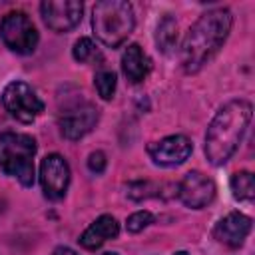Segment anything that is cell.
Segmentation results:
<instances>
[{"label":"cell","instance_id":"1","mask_svg":"<svg viewBox=\"0 0 255 255\" xmlns=\"http://www.w3.org/2000/svg\"><path fill=\"white\" fill-rule=\"evenodd\" d=\"M233 26V14L229 8H213L203 12L183 38L179 50L181 68L187 74L199 72L225 44Z\"/></svg>","mask_w":255,"mask_h":255},{"label":"cell","instance_id":"2","mask_svg":"<svg viewBox=\"0 0 255 255\" xmlns=\"http://www.w3.org/2000/svg\"><path fill=\"white\" fill-rule=\"evenodd\" d=\"M251 116V102L241 98L231 100L217 110L205 133V155L211 165H223L237 151L249 128Z\"/></svg>","mask_w":255,"mask_h":255},{"label":"cell","instance_id":"3","mask_svg":"<svg viewBox=\"0 0 255 255\" xmlns=\"http://www.w3.org/2000/svg\"><path fill=\"white\" fill-rule=\"evenodd\" d=\"M135 16L133 8L126 0H102L92 10V28L96 38L108 46H122L133 32Z\"/></svg>","mask_w":255,"mask_h":255},{"label":"cell","instance_id":"4","mask_svg":"<svg viewBox=\"0 0 255 255\" xmlns=\"http://www.w3.org/2000/svg\"><path fill=\"white\" fill-rule=\"evenodd\" d=\"M34 155H36V139L28 133L4 131L0 135V169L16 177L20 185H34Z\"/></svg>","mask_w":255,"mask_h":255},{"label":"cell","instance_id":"5","mask_svg":"<svg viewBox=\"0 0 255 255\" xmlns=\"http://www.w3.org/2000/svg\"><path fill=\"white\" fill-rule=\"evenodd\" d=\"M0 36L16 54H32L38 46V30L26 12L12 10L0 20Z\"/></svg>","mask_w":255,"mask_h":255},{"label":"cell","instance_id":"6","mask_svg":"<svg viewBox=\"0 0 255 255\" xmlns=\"http://www.w3.org/2000/svg\"><path fill=\"white\" fill-rule=\"evenodd\" d=\"M2 104L6 108V112L22 122V124H30L34 122L42 112H44V102L36 96V92L32 90L30 84L22 82V80H14L10 82L4 92H2Z\"/></svg>","mask_w":255,"mask_h":255},{"label":"cell","instance_id":"7","mask_svg":"<svg viewBox=\"0 0 255 255\" xmlns=\"http://www.w3.org/2000/svg\"><path fill=\"white\" fill-rule=\"evenodd\" d=\"M100 120V112L90 102H74L58 114V128L66 139H82L88 135Z\"/></svg>","mask_w":255,"mask_h":255},{"label":"cell","instance_id":"8","mask_svg":"<svg viewBox=\"0 0 255 255\" xmlns=\"http://www.w3.org/2000/svg\"><path fill=\"white\" fill-rule=\"evenodd\" d=\"M82 12L84 6L78 0H46L40 4V14L44 24L58 34L76 28L82 20Z\"/></svg>","mask_w":255,"mask_h":255},{"label":"cell","instance_id":"9","mask_svg":"<svg viewBox=\"0 0 255 255\" xmlns=\"http://www.w3.org/2000/svg\"><path fill=\"white\" fill-rule=\"evenodd\" d=\"M40 183L48 199L58 201L66 195L70 185V165L60 153H50L40 163Z\"/></svg>","mask_w":255,"mask_h":255},{"label":"cell","instance_id":"10","mask_svg":"<svg viewBox=\"0 0 255 255\" xmlns=\"http://www.w3.org/2000/svg\"><path fill=\"white\" fill-rule=\"evenodd\" d=\"M177 197L185 207L191 209H203L207 207L215 197V183L205 173L193 169L183 175V179L177 185Z\"/></svg>","mask_w":255,"mask_h":255},{"label":"cell","instance_id":"11","mask_svg":"<svg viewBox=\"0 0 255 255\" xmlns=\"http://www.w3.org/2000/svg\"><path fill=\"white\" fill-rule=\"evenodd\" d=\"M193 151V143L189 137L175 133V135H167L159 141H151L147 145V153L151 157V161L155 165H163V167H173V165H181Z\"/></svg>","mask_w":255,"mask_h":255},{"label":"cell","instance_id":"12","mask_svg":"<svg viewBox=\"0 0 255 255\" xmlns=\"http://www.w3.org/2000/svg\"><path fill=\"white\" fill-rule=\"evenodd\" d=\"M249 231H251V217H247L239 211H231L223 219H219V223L213 227V237L219 243H223L231 249H237L243 245Z\"/></svg>","mask_w":255,"mask_h":255},{"label":"cell","instance_id":"13","mask_svg":"<svg viewBox=\"0 0 255 255\" xmlns=\"http://www.w3.org/2000/svg\"><path fill=\"white\" fill-rule=\"evenodd\" d=\"M118 233H120V223H118V219L114 217V215H100L82 235H80V245L84 247V249H90V251H94V249H98V247H102L108 239H114V237H118Z\"/></svg>","mask_w":255,"mask_h":255},{"label":"cell","instance_id":"14","mask_svg":"<svg viewBox=\"0 0 255 255\" xmlns=\"http://www.w3.org/2000/svg\"><path fill=\"white\" fill-rule=\"evenodd\" d=\"M122 70L128 82L139 84L151 72V60L139 44H129L122 54Z\"/></svg>","mask_w":255,"mask_h":255},{"label":"cell","instance_id":"15","mask_svg":"<svg viewBox=\"0 0 255 255\" xmlns=\"http://www.w3.org/2000/svg\"><path fill=\"white\" fill-rule=\"evenodd\" d=\"M155 44L163 54H171L177 48V22L173 16H163L155 28Z\"/></svg>","mask_w":255,"mask_h":255},{"label":"cell","instance_id":"16","mask_svg":"<svg viewBox=\"0 0 255 255\" xmlns=\"http://www.w3.org/2000/svg\"><path fill=\"white\" fill-rule=\"evenodd\" d=\"M231 191H233V197L239 199V201H253L255 197V179H253V173L247 171V169H241V171H235L231 175Z\"/></svg>","mask_w":255,"mask_h":255},{"label":"cell","instance_id":"17","mask_svg":"<svg viewBox=\"0 0 255 255\" xmlns=\"http://www.w3.org/2000/svg\"><path fill=\"white\" fill-rule=\"evenodd\" d=\"M72 56L80 64H90V62H102L104 60L98 46L92 42V38H86V36L76 40V44L72 48Z\"/></svg>","mask_w":255,"mask_h":255},{"label":"cell","instance_id":"18","mask_svg":"<svg viewBox=\"0 0 255 255\" xmlns=\"http://www.w3.org/2000/svg\"><path fill=\"white\" fill-rule=\"evenodd\" d=\"M94 86L100 94L102 100H112L114 94H116V86H118V78L114 72L110 70H102L94 76Z\"/></svg>","mask_w":255,"mask_h":255},{"label":"cell","instance_id":"19","mask_svg":"<svg viewBox=\"0 0 255 255\" xmlns=\"http://www.w3.org/2000/svg\"><path fill=\"white\" fill-rule=\"evenodd\" d=\"M149 223H153V215H151L149 211L141 209V211H135V213H131V215L128 217L126 227H128L129 233H139V231H143Z\"/></svg>","mask_w":255,"mask_h":255},{"label":"cell","instance_id":"20","mask_svg":"<svg viewBox=\"0 0 255 255\" xmlns=\"http://www.w3.org/2000/svg\"><path fill=\"white\" fill-rule=\"evenodd\" d=\"M106 165H108V159H106V153L104 151H92L90 153V157H88V167H90V171L92 173H102L104 169H106Z\"/></svg>","mask_w":255,"mask_h":255},{"label":"cell","instance_id":"21","mask_svg":"<svg viewBox=\"0 0 255 255\" xmlns=\"http://www.w3.org/2000/svg\"><path fill=\"white\" fill-rule=\"evenodd\" d=\"M52 255H78L74 249H70V247H64V245H60V247H56L54 251H52Z\"/></svg>","mask_w":255,"mask_h":255},{"label":"cell","instance_id":"22","mask_svg":"<svg viewBox=\"0 0 255 255\" xmlns=\"http://www.w3.org/2000/svg\"><path fill=\"white\" fill-rule=\"evenodd\" d=\"M173 255H189V253H185V251H177V253H173Z\"/></svg>","mask_w":255,"mask_h":255},{"label":"cell","instance_id":"23","mask_svg":"<svg viewBox=\"0 0 255 255\" xmlns=\"http://www.w3.org/2000/svg\"><path fill=\"white\" fill-rule=\"evenodd\" d=\"M102 255H118V253H112V251H108V253H102Z\"/></svg>","mask_w":255,"mask_h":255}]
</instances>
